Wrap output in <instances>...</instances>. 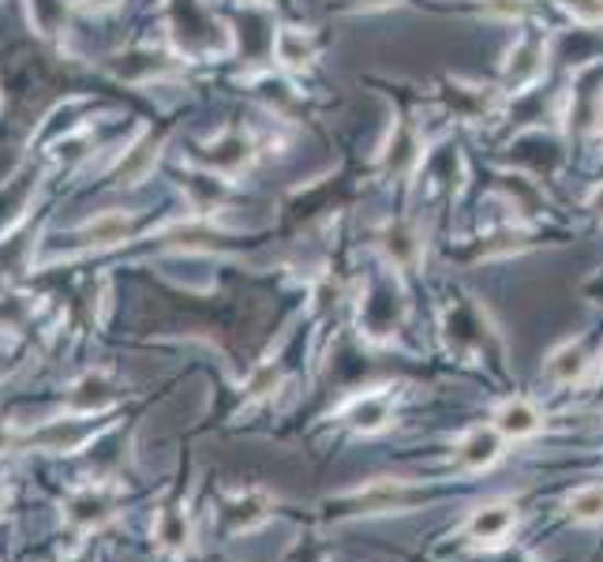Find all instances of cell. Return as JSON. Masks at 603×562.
<instances>
[{"label": "cell", "mask_w": 603, "mask_h": 562, "mask_svg": "<svg viewBox=\"0 0 603 562\" xmlns=\"http://www.w3.org/2000/svg\"><path fill=\"white\" fill-rule=\"evenodd\" d=\"M409 503H413V488L405 480H375V484L356 488L348 495V506L360 514H387V511H401Z\"/></svg>", "instance_id": "obj_1"}, {"label": "cell", "mask_w": 603, "mask_h": 562, "mask_svg": "<svg viewBox=\"0 0 603 562\" xmlns=\"http://www.w3.org/2000/svg\"><path fill=\"white\" fill-rule=\"evenodd\" d=\"M503 458V435L495 432V424L492 428H472V432L461 435V443H458V465L461 469H469V472H484V469H492V465Z\"/></svg>", "instance_id": "obj_2"}, {"label": "cell", "mask_w": 603, "mask_h": 562, "mask_svg": "<svg viewBox=\"0 0 603 562\" xmlns=\"http://www.w3.org/2000/svg\"><path fill=\"white\" fill-rule=\"evenodd\" d=\"M495 432L503 438H529L540 432V424H544V417H540V409L532 406L529 398H506L503 406L495 409Z\"/></svg>", "instance_id": "obj_3"}, {"label": "cell", "mask_w": 603, "mask_h": 562, "mask_svg": "<svg viewBox=\"0 0 603 562\" xmlns=\"http://www.w3.org/2000/svg\"><path fill=\"white\" fill-rule=\"evenodd\" d=\"M513 522L518 514L510 503H487L469 517V537L476 543H503L513 532Z\"/></svg>", "instance_id": "obj_4"}, {"label": "cell", "mask_w": 603, "mask_h": 562, "mask_svg": "<svg viewBox=\"0 0 603 562\" xmlns=\"http://www.w3.org/2000/svg\"><path fill=\"white\" fill-rule=\"evenodd\" d=\"M113 517V491L109 488H86L68 503V522L75 529H98Z\"/></svg>", "instance_id": "obj_5"}, {"label": "cell", "mask_w": 603, "mask_h": 562, "mask_svg": "<svg viewBox=\"0 0 603 562\" xmlns=\"http://www.w3.org/2000/svg\"><path fill=\"white\" fill-rule=\"evenodd\" d=\"M345 420L364 435L379 432V428L390 424V398L387 394H367V398H356L353 406L345 409Z\"/></svg>", "instance_id": "obj_6"}, {"label": "cell", "mask_w": 603, "mask_h": 562, "mask_svg": "<svg viewBox=\"0 0 603 562\" xmlns=\"http://www.w3.org/2000/svg\"><path fill=\"white\" fill-rule=\"evenodd\" d=\"M547 375L555 383H563V386H570L577 383L584 375V367H589V356H584V346L581 341H566V346H558L555 353L547 356Z\"/></svg>", "instance_id": "obj_7"}, {"label": "cell", "mask_w": 603, "mask_h": 562, "mask_svg": "<svg viewBox=\"0 0 603 562\" xmlns=\"http://www.w3.org/2000/svg\"><path fill=\"white\" fill-rule=\"evenodd\" d=\"M274 57L282 60L285 68H300V65H311L315 60V38L300 26H285L277 31L274 38Z\"/></svg>", "instance_id": "obj_8"}, {"label": "cell", "mask_w": 603, "mask_h": 562, "mask_svg": "<svg viewBox=\"0 0 603 562\" xmlns=\"http://www.w3.org/2000/svg\"><path fill=\"white\" fill-rule=\"evenodd\" d=\"M154 540L162 543L165 551H184L191 543V522L188 514L177 511V506H165L154 517Z\"/></svg>", "instance_id": "obj_9"}, {"label": "cell", "mask_w": 603, "mask_h": 562, "mask_svg": "<svg viewBox=\"0 0 603 562\" xmlns=\"http://www.w3.org/2000/svg\"><path fill=\"white\" fill-rule=\"evenodd\" d=\"M225 514H229V522H233L236 532L256 529V525H262L270 517V499L262 495V491H244V495L233 499Z\"/></svg>", "instance_id": "obj_10"}, {"label": "cell", "mask_w": 603, "mask_h": 562, "mask_svg": "<svg viewBox=\"0 0 603 562\" xmlns=\"http://www.w3.org/2000/svg\"><path fill=\"white\" fill-rule=\"evenodd\" d=\"M544 49L536 46V42H521L518 49H513V57H510V68H506V79H510L513 86H524V83H532L540 72H544Z\"/></svg>", "instance_id": "obj_11"}, {"label": "cell", "mask_w": 603, "mask_h": 562, "mask_svg": "<svg viewBox=\"0 0 603 562\" xmlns=\"http://www.w3.org/2000/svg\"><path fill=\"white\" fill-rule=\"evenodd\" d=\"M566 514L577 525H596L603 522V484H589V488H577L566 503Z\"/></svg>", "instance_id": "obj_12"}, {"label": "cell", "mask_w": 603, "mask_h": 562, "mask_svg": "<svg viewBox=\"0 0 603 562\" xmlns=\"http://www.w3.org/2000/svg\"><path fill=\"white\" fill-rule=\"evenodd\" d=\"M382 248H387V256L393 267H413L416 256H419V241L416 233L409 230V225H390L387 233H382Z\"/></svg>", "instance_id": "obj_13"}, {"label": "cell", "mask_w": 603, "mask_h": 562, "mask_svg": "<svg viewBox=\"0 0 603 562\" xmlns=\"http://www.w3.org/2000/svg\"><path fill=\"white\" fill-rule=\"evenodd\" d=\"M532 0H480V12L495 23H521L529 15Z\"/></svg>", "instance_id": "obj_14"}, {"label": "cell", "mask_w": 603, "mask_h": 562, "mask_svg": "<svg viewBox=\"0 0 603 562\" xmlns=\"http://www.w3.org/2000/svg\"><path fill=\"white\" fill-rule=\"evenodd\" d=\"M563 12L581 26H600L603 23V0H558Z\"/></svg>", "instance_id": "obj_15"}, {"label": "cell", "mask_w": 603, "mask_h": 562, "mask_svg": "<svg viewBox=\"0 0 603 562\" xmlns=\"http://www.w3.org/2000/svg\"><path fill=\"white\" fill-rule=\"evenodd\" d=\"M86 233H91L98 244H117V241H125V236H128V218L105 214V218H98V222H91V230H86Z\"/></svg>", "instance_id": "obj_16"}, {"label": "cell", "mask_w": 603, "mask_h": 562, "mask_svg": "<svg viewBox=\"0 0 603 562\" xmlns=\"http://www.w3.org/2000/svg\"><path fill=\"white\" fill-rule=\"evenodd\" d=\"M277 386V367L274 364H262L256 375L248 379V398H262Z\"/></svg>", "instance_id": "obj_17"}, {"label": "cell", "mask_w": 603, "mask_h": 562, "mask_svg": "<svg viewBox=\"0 0 603 562\" xmlns=\"http://www.w3.org/2000/svg\"><path fill=\"white\" fill-rule=\"evenodd\" d=\"M592 210H600V214H603V188L596 191V196H592Z\"/></svg>", "instance_id": "obj_18"}, {"label": "cell", "mask_w": 603, "mask_h": 562, "mask_svg": "<svg viewBox=\"0 0 603 562\" xmlns=\"http://www.w3.org/2000/svg\"><path fill=\"white\" fill-rule=\"evenodd\" d=\"M86 4H91V8H113L117 0H86Z\"/></svg>", "instance_id": "obj_19"}, {"label": "cell", "mask_w": 603, "mask_h": 562, "mask_svg": "<svg viewBox=\"0 0 603 562\" xmlns=\"http://www.w3.org/2000/svg\"><path fill=\"white\" fill-rule=\"evenodd\" d=\"M360 4H367V8H382V4H390V0H360Z\"/></svg>", "instance_id": "obj_20"}]
</instances>
